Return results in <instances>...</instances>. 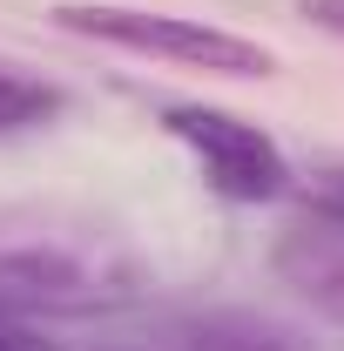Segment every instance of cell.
I'll use <instances>...</instances> for the list:
<instances>
[{
    "mask_svg": "<svg viewBox=\"0 0 344 351\" xmlns=\"http://www.w3.org/2000/svg\"><path fill=\"white\" fill-rule=\"evenodd\" d=\"M115 291V257L95 230L0 223V304H95Z\"/></svg>",
    "mask_w": 344,
    "mask_h": 351,
    "instance_id": "cell-1",
    "label": "cell"
},
{
    "mask_svg": "<svg viewBox=\"0 0 344 351\" xmlns=\"http://www.w3.org/2000/svg\"><path fill=\"white\" fill-rule=\"evenodd\" d=\"M61 27L95 34L108 47H135V54H162L182 68H203V75H270V47L243 41V34H223L203 21H182V14H142V7H61Z\"/></svg>",
    "mask_w": 344,
    "mask_h": 351,
    "instance_id": "cell-2",
    "label": "cell"
},
{
    "mask_svg": "<svg viewBox=\"0 0 344 351\" xmlns=\"http://www.w3.org/2000/svg\"><path fill=\"white\" fill-rule=\"evenodd\" d=\"M169 135L196 149V162H203V176H210V189L236 196V203H263V196H277V189L291 182L284 149H277L263 129L236 122V115H223V108H169Z\"/></svg>",
    "mask_w": 344,
    "mask_h": 351,
    "instance_id": "cell-3",
    "label": "cell"
},
{
    "mask_svg": "<svg viewBox=\"0 0 344 351\" xmlns=\"http://www.w3.org/2000/svg\"><path fill=\"white\" fill-rule=\"evenodd\" d=\"M277 270H284V284L304 304H317L324 317H344V223L338 217H317L304 230H291L284 250H277Z\"/></svg>",
    "mask_w": 344,
    "mask_h": 351,
    "instance_id": "cell-4",
    "label": "cell"
},
{
    "mask_svg": "<svg viewBox=\"0 0 344 351\" xmlns=\"http://www.w3.org/2000/svg\"><path fill=\"white\" fill-rule=\"evenodd\" d=\"M61 108V95L34 75H14L7 61H0V135H21V129H41L47 115Z\"/></svg>",
    "mask_w": 344,
    "mask_h": 351,
    "instance_id": "cell-5",
    "label": "cell"
},
{
    "mask_svg": "<svg viewBox=\"0 0 344 351\" xmlns=\"http://www.w3.org/2000/svg\"><path fill=\"white\" fill-rule=\"evenodd\" d=\"M0 351H61V345H54V338H41V331H34L21 311L0 304Z\"/></svg>",
    "mask_w": 344,
    "mask_h": 351,
    "instance_id": "cell-6",
    "label": "cell"
},
{
    "mask_svg": "<svg viewBox=\"0 0 344 351\" xmlns=\"http://www.w3.org/2000/svg\"><path fill=\"white\" fill-rule=\"evenodd\" d=\"M310 196H317V210H324V217L344 223V169H324L317 182H310Z\"/></svg>",
    "mask_w": 344,
    "mask_h": 351,
    "instance_id": "cell-7",
    "label": "cell"
},
{
    "mask_svg": "<svg viewBox=\"0 0 344 351\" xmlns=\"http://www.w3.org/2000/svg\"><path fill=\"white\" fill-rule=\"evenodd\" d=\"M304 14H310V21H324V27H338L344 34V0H297Z\"/></svg>",
    "mask_w": 344,
    "mask_h": 351,
    "instance_id": "cell-8",
    "label": "cell"
}]
</instances>
